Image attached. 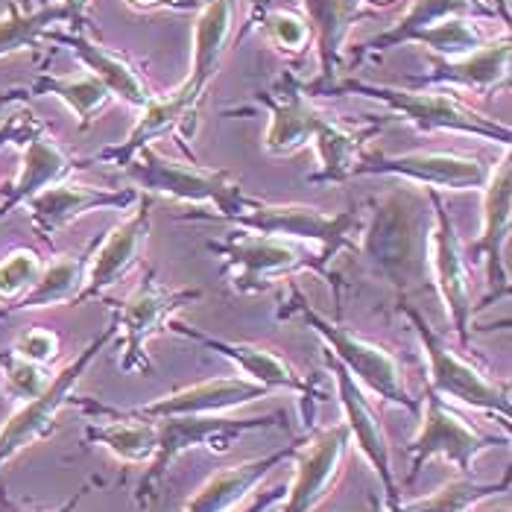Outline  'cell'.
<instances>
[{"label":"cell","instance_id":"cell-37","mask_svg":"<svg viewBox=\"0 0 512 512\" xmlns=\"http://www.w3.org/2000/svg\"><path fill=\"white\" fill-rule=\"evenodd\" d=\"M255 12H261V21H258L261 36L284 56H302L314 44V33H311L305 15L278 9V6H261V3L255 6Z\"/></svg>","mask_w":512,"mask_h":512},{"label":"cell","instance_id":"cell-11","mask_svg":"<svg viewBox=\"0 0 512 512\" xmlns=\"http://www.w3.org/2000/svg\"><path fill=\"white\" fill-rule=\"evenodd\" d=\"M156 422V454L147 463L150 469L138 483V501H150L156 495L158 483L164 480V474L170 472V466L194 451L199 445L226 451L229 442H235L249 431H264V428H281V413L270 416H255V419H235V416H170V419H153Z\"/></svg>","mask_w":512,"mask_h":512},{"label":"cell","instance_id":"cell-44","mask_svg":"<svg viewBox=\"0 0 512 512\" xmlns=\"http://www.w3.org/2000/svg\"><path fill=\"white\" fill-rule=\"evenodd\" d=\"M65 9H68V15H71V27H82V21H85V9H88V3L91 0H59Z\"/></svg>","mask_w":512,"mask_h":512},{"label":"cell","instance_id":"cell-19","mask_svg":"<svg viewBox=\"0 0 512 512\" xmlns=\"http://www.w3.org/2000/svg\"><path fill=\"white\" fill-rule=\"evenodd\" d=\"M167 331H173V334H179V337H185V340H191V343H199V346H205V349L223 355L226 360H232L237 369H240L243 378H249V381L267 387L270 393L284 390V393H296L302 401L319 398V393L314 390V384H311L305 375H299L284 357H278L276 352H270L267 346L220 340V337H211V334L199 331V328L182 322V319H176V316L167 322Z\"/></svg>","mask_w":512,"mask_h":512},{"label":"cell","instance_id":"cell-12","mask_svg":"<svg viewBox=\"0 0 512 512\" xmlns=\"http://www.w3.org/2000/svg\"><path fill=\"white\" fill-rule=\"evenodd\" d=\"M492 164L480 156L448 153V150H413L401 156L387 153H360L352 167L355 176H395L410 185H419L436 194H463V191H483Z\"/></svg>","mask_w":512,"mask_h":512},{"label":"cell","instance_id":"cell-3","mask_svg":"<svg viewBox=\"0 0 512 512\" xmlns=\"http://www.w3.org/2000/svg\"><path fill=\"white\" fill-rule=\"evenodd\" d=\"M328 94H355L366 100H378L393 115L407 120L413 129L425 135H434V132L469 135L477 141L501 144L504 150H510L512 144L510 123L477 112L448 88H398V85H378V82H363V79H337Z\"/></svg>","mask_w":512,"mask_h":512},{"label":"cell","instance_id":"cell-42","mask_svg":"<svg viewBox=\"0 0 512 512\" xmlns=\"http://www.w3.org/2000/svg\"><path fill=\"white\" fill-rule=\"evenodd\" d=\"M24 112L21 115H9V118L3 120V126H0V150L9 144V141H18V135H21V126H24Z\"/></svg>","mask_w":512,"mask_h":512},{"label":"cell","instance_id":"cell-23","mask_svg":"<svg viewBox=\"0 0 512 512\" xmlns=\"http://www.w3.org/2000/svg\"><path fill=\"white\" fill-rule=\"evenodd\" d=\"M512 41L510 33L501 39L483 41L477 50L460 59H434L428 74H410L413 88H463L472 94H492L510 79Z\"/></svg>","mask_w":512,"mask_h":512},{"label":"cell","instance_id":"cell-5","mask_svg":"<svg viewBox=\"0 0 512 512\" xmlns=\"http://www.w3.org/2000/svg\"><path fill=\"white\" fill-rule=\"evenodd\" d=\"M278 319H302L311 331L322 337L325 352L334 360H340L360 387H366L369 393L378 395L387 404L404 407L407 413H419L422 398H413L407 390L398 357L390 349L378 346L375 340L355 334L343 322H331L328 316L319 314L296 284L290 287V299L278 311Z\"/></svg>","mask_w":512,"mask_h":512},{"label":"cell","instance_id":"cell-34","mask_svg":"<svg viewBox=\"0 0 512 512\" xmlns=\"http://www.w3.org/2000/svg\"><path fill=\"white\" fill-rule=\"evenodd\" d=\"M59 24H71V15L62 3H44L39 9H21L9 3L6 15L0 18V59L36 47L44 33L56 30Z\"/></svg>","mask_w":512,"mask_h":512},{"label":"cell","instance_id":"cell-32","mask_svg":"<svg viewBox=\"0 0 512 512\" xmlns=\"http://www.w3.org/2000/svg\"><path fill=\"white\" fill-rule=\"evenodd\" d=\"M381 132V123H369L363 129H352L343 126L340 120L325 118V123L319 126L314 138L316 156H319V170L314 176H308L311 185H340L352 179V167L357 164V158L363 153L366 141H372Z\"/></svg>","mask_w":512,"mask_h":512},{"label":"cell","instance_id":"cell-33","mask_svg":"<svg viewBox=\"0 0 512 512\" xmlns=\"http://www.w3.org/2000/svg\"><path fill=\"white\" fill-rule=\"evenodd\" d=\"M30 94L39 97H56L68 106V112L77 118V126L85 132L91 123L106 112L112 103L109 88L94 77V74H79V77H53V74H39L36 82L30 85Z\"/></svg>","mask_w":512,"mask_h":512},{"label":"cell","instance_id":"cell-35","mask_svg":"<svg viewBox=\"0 0 512 512\" xmlns=\"http://www.w3.org/2000/svg\"><path fill=\"white\" fill-rule=\"evenodd\" d=\"M512 472L501 474V480L495 483H477V480H451L445 486H439L436 492L416 498V501H401L395 510L387 512H469L486 498H495L501 492H510Z\"/></svg>","mask_w":512,"mask_h":512},{"label":"cell","instance_id":"cell-14","mask_svg":"<svg viewBox=\"0 0 512 512\" xmlns=\"http://www.w3.org/2000/svg\"><path fill=\"white\" fill-rule=\"evenodd\" d=\"M483 211H480V235L466 249L469 261H480L486 267L489 293L477 308H489L492 302L510 296V267H507V243L512 232V179H510V150L504 158L492 164V173L483 185Z\"/></svg>","mask_w":512,"mask_h":512},{"label":"cell","instance_id":"cell-43","mask_svg":"<svg viewBox=\"0 0 512 512\" xmlns=\"http://www.w3.org/2000/svg\"><path fill=\"white\" fill-rule=\"evenodd\" d=\"M135 12H156V9H185L176 0H123Z\"/></svg>","mask_w":512,"mask_h":512},{"label":"cell","instance_id":"cell-18","mask_svg":"<svg viewBox=\"0 0 512 512\" xmlns=\"http://www.w3.org/2000/svg\"><path fill=\"white\" fill-rule=\"evenodd\" d=\"M138 197H141L138 188H94L85 182H74L71 176L36 194L27 202V211H30L33 232L41 240L53 243V237L68 229L71 223H77L79 217L91 211H126L138 202Z\"/></svg>","mask_w":512,"mask_h":512},{"label":"cell","instance_id":"cell-15","mask_svg":"<svg viewBox=\"0 0 512 512\" xmlns=\"http://www.w3.org/2000/svg\"><path fill=\"white\" fill-rule=\"evenodd\" d=\"M325 366H328V372L334 378V387H337V401L343 407V425L349 428V436L357 445V451L369 460V466L378 474V480L384 486L387 510H395L401 504V489H398V480H395L390 439H387V431L381 425V416H378L372 398L349 375V369L340 360H334L325 352Z\"/></svg>","mask_w":512,"mask_h":512},{"label":"cell","instance_id":"cell-46","mask_svg":"<svg viewBox=\"0 0 512 512\" xmlns=\"http://www.w3.org/2000/svg\"><path fill=\"white\" fill-rule=\"evenodd\" d=\"M501 24H510V0H483Z\"/></svg>","mask_w":512,"mask_h":512},{"label":"cell","instance_id":"cell-31","mask_svg":"<svg viewBox=\"0 0 512 512\" xmlns=\"http://www.w3.org/2000/svg\"><path fill=\"white\" fill-rule=\"evenodd\" d=\"M97 237L74 255H59L56 261L44 264L39 281L33 284V290L27 296H21L12 305H0V319L15 314H27V311H41V308H56V305H74L85 287V276H88V264L94 255Z\"/></svg>","mask_w":512,"mask_h":512},{"label":"cell","instance_id":"cell-8","mask_svg":"<svg viewBox=\"0 0 512 512\" xmlns=\"http://www.w3.org/2000/svg\"><path fill=\"white\" fill-rule=\"evenodd\" d=\"M431 205V232H428V273L445 316L457 334L460 349H469L474 328L472 305V264L466 258L463 237L445 205L442 194L425 191Z\"/></svg>","mask_w":512,"mask_h":512},{"label":"cell","instance_id":"cell-13","mask_svg":"<svg viewBox=\"0 0 512 512\" xmlns=\"http://www.w3.org/2000/svg\"><path fill=\"white\" fill-rule=\"evenodd\" d=\"M422 425L419 434L410 439L407 451L413 457V469H410V483L419 477L422 466L434 457L448 460L460 474H472L474 460L492 448V445H507L510 436H495L477 431L466 416H460L445 398H439L425 387L422 393V407H419Z\"/></svg>","mask_w":512,"mask_h":512},{"label":"cell","instance_id":"cell-26","mask_svg":"<svg viewBox=\"0 0 512 512\" xmlns=\"http://www.w3.org/2000/svg\"><path fill=\"white\" fill-rule=\"evenodd\" d=\"M258 100L270 109L264 150L276 158L293 156V153L311 147L319 126L328 118L311 103V94H305V88L293 85V82H281L278 97H273L270 91H261Z\"/></svg>","mask_w":512,"mask_h":512},{"label":"cell","instance_id":"cell-28","mask_svg":"<svg viewBox=\"0 0 512 512\" xmlns=\"http://www.w3.org/2000/svg\"><path fill=\"white\" fill-rule=\"evenodd\" d=\"M74 404H79L88 416H109V425H88L85 428V442L88 445H100L106 448L112 457H118L120 463H150L156 454V422L153 419H138L129 416L126 410L100 404L94 398H77Z\"/></svg>","mask_w":512,"mask_h":512},{"label":"cell","instance_id":"cell-30","mask_svg":"<svg viewBox=\"0 0 512 512\" xmlns=\"http://www.w3.org/2000/svg\"><path fill=\"white\" fill-rule=\"evenodd\" d=\"M448 18H495V12L483 0H410L393 27H387L384 33L363 41L357 59L378 56L384 50L410 44L413 36H419L422 30L434 27L439 21H448Z\"/></svg>","mask_w":512,"mask_h":512},{"label":"cell","instance_id":"cell-20","mask_svg":"<svg viewBox=\"0 0 512 512\" xmlns=\"http://www.w3.org/2000/svg\"><path fill=\"white\" fill-rule=\"evenodd\" d=\"M197 109L199 97L197 91L185 82H179L173 91L161 94V97H150L147 106H141V115L135 120V126L129 129V135L115 144V147H106L97 161H112L118 167H126L132 158L138 156L144 147H156V141L173 135L176 129H185V138L194 135L197 129Z\"/></svg>","mask_w":512,"mask_h":512},{"label":"cell","instance_id":"cell-48","mask_svg":"<svg viewBox=\"0 0 512 512\" xmlns=\"http://www.w3.org/2000/svg\"><path fill=\"white\" fill-rule=\"evenodd\" d=\"M366 6H372V9H378V6H393L395 0H363Z\"/></svg>","mask_w":512,"mask_h":512},{"label":"cell","instance_id":"cell-47","mask_svg":"<svg viewBox=\"0 0 512 512\" xmlns=\"http://www.w3.org/2000/svg\"><path fill=\"white\" fill-rule=\"evenodd\" d=\"M88 492H91V483H85V486H82V489H79L77 495H74V498H71V501H65V504H62V507H59V510H53V512H74L79 507V501H82V498H85V495H88Z\"/></svg>","mask_w":512,"mask_h":512},{"label":"cell","instance_id":"cell-7","mask_svg":"<svg viewBox=\"0 0 512 512\" xmlns=\"http://www.w3.org/2000/svg\"><path fill=\"white\" fill-rule=\"evenodd\" d=\"M398 311L410 319L422 352L428 360V390L439 398L457 401L463 407H472L480 413L498 416L510 428V384L489 378L483 369H477L472 360L454 352L445 337L422 316V311L410 299H398Z\"/></svg>","mask_w":512,"mask_h":512},{"label":"cell","instance_id":"cell-41","mask_svg":"<svg viewBox=\"0 0 512 512\" xmlns=\"http://www.w3.org/2000/svg\"><path fill=\"white\" fill-rule=\"evenodd\" d=\"M284 486H276V489H267V492H261V495H255V498H249L246 504H240L237 510L232 512H267L270 507H276L278 501H284Z\"/></svg>","mask_w":512,"mask_h":512},{"label":"cell","instance_id":"cell-22","mask_svg":"<svg viewBox=\"0 0 512 512\" xmlns=\"http://www.w3.org/2000/svg\"><path fill=\"white\" fill-rule=\"evenodd\" d=\"M302 15L314 33L319 53V74L305 88V94H328L340 74L343 47L357 21L378 18V9L366 6L363 0H302Z\"/></svg>","mask_w":512,"mask_h":512},{"label":"cell","instance_id":"cell-29","mask_svg":"<svg viewBox=\"0 0 512 512\" xmlns=\"http://www.w3.org/2000/svg\"><path fill=\"white\" fill-rule=\"evenodd\" d=\"M235 18L237 0H208L199 9L194 21V65L188 74V85L197 91L199 100L217 77L229 44L235 41Z\"/></svg>","mask_w":512,"mask_h":512},{"label":"cell","instance_id":"cell-40","mask_svg":"<svg viewBox=\"0 0 512 512\" xmlns=\"http://www.w3.org/2000/svg\"><path fill=\"white\" fill-rule=\"evenodd\" d=\"M59 349H62V340L50 328H30L12 346L15 355L24 357V360H33V363H41V366H47L50 360H56Z\"/></svg>","mask_w":512,"mask_h":512},{"label":"cell","instance_id":"cell-16","mask_svg":"<svg viewBox=\"0 0 512 512\" xmlns=\"http://www.w3.org/2000/svg\"><path fill=\"white\" fill-rule=\"evenodd\" d=\"M153 205H156V197L141 194L135 208L129 211V217H123L118 226H112L109 235L97 237L85 287L74 305L103 299V293L109 287L120 284L138 267V261L144 258V249H147V240H150V229H153Z\"/></svg>","mask_w":512,"mask_h":512},{"label":"cell","instance_id":"cell-27","mask_svg":"<svg viewBox=\"0 0 512 512\" xmlns=\"http://www.w3.org/2000/svg\"><path fill=\"white\" fill-rule=\"evenodd\" d=\"M299 442H290L284 448H278L273 454H264V457H255V460H246V463H237V466H229L223 472H217L214 477H208L197 492L194 498L185 504L182 512H232L237 510L240 504H246L255 492V486L264 483V477L276 472L278 466L284 460H290L299 445Z\"/></svg>","mask_w":512,"mask_h":512},{"label":"cell","instance_id":"cell-38","mask_svg":"<svg viewBox=\"0 0 512 512\" xmlns=\"http://www.w3.org/2000/svg\"><path fill=\"white\" fill-rule=\"evenodd\" d=\"M44 261L36 249L18 246L9 249L0 258V305H12L21 296H27L33 290V284L39 281Z\"/></svg>","mask_w":512,"mask_h":512},{"label":"cell","instance_id":"cell-10","mask_svg":"<svg viewBox=\"0 0 512 512\" xmlns=\"http://www.w3.org/2000/svg\"><path fill=\"white\" fill-rule=\"evenodd\" d=\"M115 334H118V322L112 319L82 352H79L65 369H59L56 375H53V381H50V387L39 395V398H33V401H24L9 419H6V425L0 428V469L9 463V460H15L24 448H30V445H36L39 439H47V436L56 431V416H59V410L62 407H68V404H74L77 401V384L79 378L88 372V366L97 360V355L115 340Z\"/></svg>","mask_w":512,"mask_h":512},{"label":"cell","instance_id":"cell-1","mask_svg":"<svg viewBox=\"0 0 512 512\" xmlns=\"http://www.w3.org/2000/svg\"><path fill=\"white\" fill-rule=\"evenodd\" d=\"M372 220L363 223L357 252L366 258L375 276H381L398 299H407L422 284H431L428 273V232L431 211L419 197L393 191L372 202Z\"/></svg>","mask_w":512,"mask_h":512},{"label":"cell","instance_id":"cell-2","mask_svg":"<svg viewBox=\"0 0 512 512\" xmlns=\"http://www.w3.org/2000/svg\"><path fill=\"white\" fill-rule=\"evenodd\" d=\"M205 249L223 261V276L229 281V290L237 296H258L273 290L284 278L316 273L334 287V296L340 302L343 278L331 270V261L316 246L237 229L223 240H208Z\"/></svg>","mask_w":512,"mask_h":512},{"label":"cell","instance_id":"cell-17","mask_svg":"<svg viewBox=\"0 0 512 512\" xmlns=\"http://www.w3.org/2000/svg\"><path fill=\"white\" fill-rule=\"evenodd\" d=\"M352 448V436L343 422L319 431L299 445L293 480L284 492V510L281 512H314L340 483L343 466Z\"/></svg>","mask_w":512,"mask_h":512},{"label":"cell","instance_id":"cell-45","mask_svg":"<svg viewBox=\"0 0 512 512\" xmlns=\"http://www.w3.org/2000/svg\"><path fill=\"white\" fill-rule=\"evenodd\" d=\"M27 97H30V88H9V91H0V112H3L9 103L27 100Z\"/></svg>","mask_w":512,"mask_h":512},{"label":"cell","instance_id":"cell-25","mask_svg":"<svg viewBox=\"0 0 512 512\" xmlns=\"http://www.w3.org/2000/svg\"><path fill=\"white\" fill-rule=\"evenodd\" d=\"M44 41H53V44L68 47L79 62H82V68L100 79L109 88V94L123 100L126 106L141 109L153 97V91H150L147 79L141 74V68L126 53H118V50H112V47H106L100 41L88 39L82 33V27H71V33L50 30V33H44Z\"/></svg>","mask_w":512,"mask_h":512},{"label":"cell","instance_id":"cell-4","mask_svg":"<svg viewBox=\"0 0 512 512\" xmlns=\"http://www.w3.org/2000/svg\"><path fill=\"white\" fill-rule=\"evenodd\" d=\"M126 176L147 197H167L188 205H208L211 211L179 214L182 223H223L249 202L240 179L229 170H208L197 161H173L156 147H144L126 167Z\"/></svg>","mask_w":512,"mask_h":512},{"label":"cell","instance_id":"cell-21","mask_svg":"<svg viewBox=\"0 0 512 512\" xmlns=\"http://www.w3.org/2000/svg\"><path fill=\"white\" fill-rule=\"evenodd\" d=\"M18 141H24L21 173H18V179L12 182L6 199L0 202V220L9 217L15 208L27 205V202L36 197V194H41L44 188L71 179L79 167H82L77 158L71 156L53 135L44 132V126L36 123L33 115L24 118V126H21Z\"/></svg>","mask_w":512,"mask_h":512},{"label":"cell","instance_id":"cell-9","mask_svg":"<svg viewBox=\"0 0 512 512\" xmlns=\"http://www.w3.org/2000/svg\"><path fill=\"white\" fill-rule=\"evenodd\" d=\"M202 299V290H176V287H164L158 281L156 270H147L138 287L123 299L112 302L106 299V305L112 308L115 322H118L120 337V372L126 375H150L153 360L147 355V343L167 328V322L179 311H185L191 302Z\"/></svg>","mask_w":512,"mask_h":512},{"label":"cell","instance_id":"cell-24","mask_svg":"<svg viewBox=\"0 0 512 512\" xmlns=\"http://www.w3.org/2000/svg\"><path fill=\"white\" fill-rule=\"evenodd\" d=\"M270 390L249 381V378H211L194 387H182L173 393L161 395L150 404L141 407H129V416L138 419H170V416H217V413H229L237 407H246L258 398H267Z\"/></svg>","mask_w":512,"mask_h":512},{"label":"cell","instance_id":"cell-36","mask_svg":"<svg viewBox=\"0 0 512 512\" xmlns=\"http://www.w3.org/2000/svg\"><path fill=\"white\" fill-rule=\"evenodd\" d=\"M486 41L480 30V18H448L439 21L434 27L422 30L419 36H413V44H425L434 59H460L469 56Z\"/></svg>","mask_w":512,"mask_h":512},{"label":"cell","instance_id":"cell-39","mask_svg":"<svg viewBox=\"0 0 512 512\" xmlns=\"http://www.w3.org/2000/svg\"><path fill=\"white\" fill-rule=\"evenodd\" d=\"M0 369H3V387H6V393L12 395V398H18V401L39 398L50 387V381H53V375L47 372V366L33 363V360H24V357H18L15 352L0 355Z\"/></svg>","mask_w":512,"mask_h":512},{"label":"cell","instance_id":"cell-6","mask_svg":"<svg viewBox=\"0 0 512 512\" xmlns=\"http://www.w3.org/2000/svg\"><path fill=\"white\" fill-rule=\"evenodd\" d=\"M223 223L255 235L308 243L316 246L328 261H334L340 252H357L366 217H363V205H355L340 214H328L305 202H267V199L249 197L243 211L226 217Z\"/></svg>","mask_w":512,"mask_h":512}]
</instances>
